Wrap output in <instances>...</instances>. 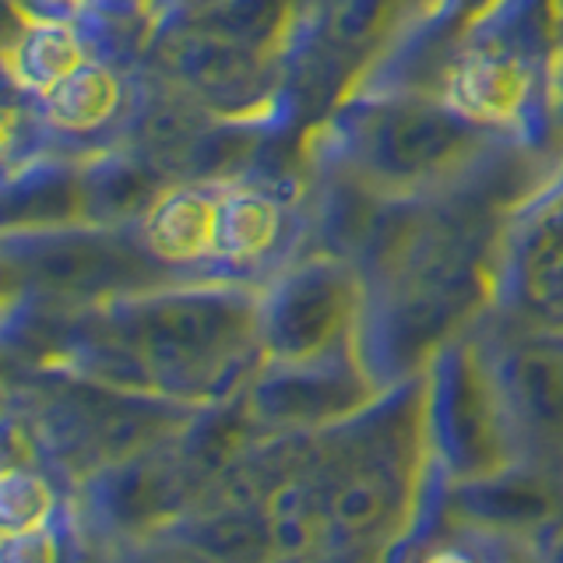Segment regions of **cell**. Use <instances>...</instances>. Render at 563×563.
Wrapping results in <instances>:
<instances>
[{
	"label": "cell",
	"instance_id": "1",
	"mask_svg": "<svg viewBox=\"0 0 563 563\" xmlns=\"http://www.w3.org/2000/svg\"><path fill=\"white\" fill-rule=\"evenodd\" d=\"M497 131L457 113L444 99L391 92L345 110L334 155L360 184L380 194H440L483 166Z\"/></svg>",
	"mask_w": 563,
	"mask_h": 563
},
{
	"label": "cell",
	"instance_id": "2",
	"mask_svg": "<svg viewBox=\"0 0 563 563\" xmlns=\"http://www.w3.org/2000/svg\"><path fill=\"white\" fill-rule=\"evenodd\" d=\"M504 275L528 307L563 317V176L504 229Z\"/></svg>",
	"mask_w": 563,
	"mask_h": 563
},
{
	"label": "cell",
	"instance_id": "3",
	"mask_svg": "<svg viewBox=\"0 0 563 563\" xmlns=\"http://www.w3.org/2000/svg\"><path fill=\"white\" fill-rule=\"evenodd\" d=\"M53 515V489L29 468H8L0 483V536H25Z\"/></svg>",
	"mask_w": 563,
	"mask_h": 563
},
{
	"label": "cell",
	"instance_id": "4",
	"mask_svg": "<svg viewBox=\"0 0 563 563\" xmlns=\"http://www.w3.org/2000/svg\"><path fill=\"white\" fill-rule=\"evenodd\" d=\"M380 515H384L380 489L366 479L349 483L339 497H334V518H339L345 528H366V525H374Z\"/></svg>",
	"mask_w": 563,
	"mask_h": 563
},
{
	"label": "cell",
	"instance_id": "5",
	"mask_svg": "<svg viewBox=\"0 0 563 563\" xmlns=\"http://www.w3.org/2000/svg\"><path fill=\"white\" fill-rule=\"evenodd\" d=\"M0 563H57V539L46 528H35L25 536L4 539V556Z\"/></svg>",
	"mask_w": 563,
	"mask_h": 563
},
{
	"label": "cell",
	"instance_id": "6",
	"mask_svg": "<svg viewBox=\"0 0 563 563\" xmlns=\"http://www.w3.org/2000/svg\"><path fill=\"white\" fill-rule=\"evenodd\" d=\"M427 563H472L468 556H457V553H437V556H430Z\"/></svg>",
	"mask_w": 563,
	"mask_h": 563
},
{
	"label": "cell",
	"instance_id": "7",
	"mask_svg": "<svg viewBox=\"0 0 563 563\" xmlns=\"http://www.w3.org/2000/svg\"><path fill=\"white\" fill-rule=\"evenodd\" d=\"M556 81H560V96H556V99H560V110H563V67H560V75H556Z\"/></svg>",
	"mask_w": 563,
	"mask_h": 563
}]
</instances>
